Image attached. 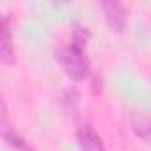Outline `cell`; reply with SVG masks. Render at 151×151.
<instances>
[{"mask_svg": "<svg viewBox=\"0 0 151 151\" xmlns=\"http://www.w3.org/2000/svg\"><path fill=\"white\" fill-rule=\"evenodd\" d=\"M0 53L4 64L14 62V48L11 45V32L7 27V20H2V37H0Z\"/></svg>", "mask_w": 151, "mask_h": 151, "instance_id": "cell-4", "label": "cell"}, {"mask_svg": "<svg viewBox=\"0 0 151 151\" xmlns=\"http://www.w3.org/2000/svg\"><path fill=\"white\" fill-rule=\"evenodd\" d=\"M103 7V13H105V18H107V23L114 29V30H123L124 29V23H126V13L123 9V6L119 2H103L101 4Z\"/></svg>", "mask_w": 151, "mask_h": 151, "instance_id": "cell-2", "label": "cell"}, {"mask_svg": "<svg viewBox=\"0 0 151 151\" xmlns=\"http://www.w3.org/2000/svg\"><path fill=\"white\" fill-rule=\"evenodd\" d=\"M62 64L68 71V75L75 80H84L89 73V64L86 59L84 52V39L78 36V32L75 34L73 43L64 50L62 53Z\"/></svg>", "mask_w": 151, "mask_h": 151, "instance_id": "cell-1", "label": "cell"}, {"mask_svg": "<svg viewBox=\"0 0 151 151\" xmlns=\"http://www.w3.org/2000/svg\"><path fill=\"white\" fill-rule=\"evenodd\" d=\"M78 146L80 151H105L103 142L93 126H82L78 132Z\"/></svg>", "mask_w": 151, "mask_h": 151, "instance_id": "cell-3", "label": "cell"}, {"mask_svg": "<svg viewBox=\"0 0 151 151\" xmlns=\"http://www.w3.org/2000/svg\"><path fill=\"white\" fill-rule=\"evenodd\" d=\"M133 130L137 132L139 137H142L144 140L151 142V119L147 117H139L133 121Z\"/></svg>", "mask_w": 151, "mask_h": 151, "instance_id": "cell-5", "label": "cell"}]
</instances>
